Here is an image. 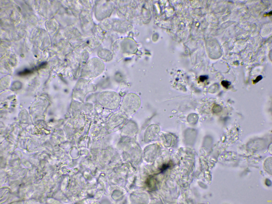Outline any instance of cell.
I'll list each match as a JSON object with an SVG mask.
<instances>
[{
    "label": "cell",
    "instance_id": "6da1fadb",
    "mask_svg": "<svg viewBox=\"0 0 272 204\" xmlns=\"http://www.w3.org/2000/svg\"><path fill=\"white\" fill-rule=\"evenodd\" d=\"M141 104V99L139 96L135 93H129L123 98L120 110L123 114L130 116L137 111Z\"/></svg>",
    "mask_w": 272,
    "mask_h": 204
},
{
    "label": "cell",
    "instance_id": "7a4b0ae2",
    "mask_svg": "<svg viewBox=\"0 0 272 204\" xmlns=\"http://www.w3.org/2000/svg\"><path fill=\"white\" fill-rule=\"evenodd\" d=\"M106 105L111 109H116L119 107L121 101L120 96L118 93L112 91H108L104 94Z\"/></svg>",
    "mask_w": 272,
    "mask_h": 204
},
{
    "label": "cell",
    "instance_id": "3957f363",
    "mask_svg": "<svg viewBox=\"0 0 272 204\" xmlns=\"http://www.w3.org/2000/svg\"><path fill=\"white\" fill-rule=\"evenodd\" d=\"M155 125H151L146 129L144 136L145 139L149 141H151L154 139L156 135V133L157 132V130L155 129L156 128H155Z\"/></svg>",
    "mask_w": 272,
    "mask_h": 204
},
{
    "label": "cell",
    "instance_id": "277c9868",
    "mask_svg": "<svg viewBox=\"0 0 272 204\" xmlns=\"http://www.w3.org/2000/svg\"><path fill=\"white\" fill-rule=\"evenodd\" d=\"M153 176H150L148 178L146 182L147 186L148 187L153 190L156 188V181Z\"/></svg>",
    "mask_w": 272,
    "mask_h": 204
},
{
    "label": "cell",
    "instance_id": "5b68a950",
    "mask_svg": "<svg viewBox=\"0 0 272 204\" xmlns=\"http://www.w3.org/2000/svg\"><path fill=\"white\" fill-rule=\"evenodd\" d=\"M22 85L20 81H17L13 83L11 86L12 90L13 91H17L22 88Z\"/></svg>",
    "mask_w": 272,
    "mask_h": 204
},
{
    "label": "cell",
    "instance_id": "8992f818",
    "mask_svg": "<svg viewBox=\"0 0 272 204\" xmlns=\"http://www.w3.org/2000/svg\"><path fill=\"white\" fill-rule=\"evenodd\" d=\"M33 71V70L25 69L22 71L19 72L18 74L20 76H25L32 73Z\"/></svg>",
    "mask_w": 272,
    "mask_h": 204
},
{
    "label": "cell",
    "instance_id": "52a82bcc",
    "mask_svg": "<svg viewBox=\"0 0 272 204\" xmlns=\"http://www.w3.org/2000/svg\"><path fill=\"white\" fill-rule=\"evenodd\" d=\"M222 86L226 89H228L229 87L231 84V83L228 81L224 80L222 81L221 82Z\"/></svg>",
    "mask_w": 272,
    "mask_h": 204
},
{
    "label": "cell",
    "instance_id": "ba28073f",
    "mask_svg": "<svg viewBox=\"0 0 272 204\" xmlns=\"http://www.w3.org/2000/svg\"><path fill=\"white\" fill-rule=\"evenodd\" d=\"M170 166V164L168 163L167 164H163L162 166L160 169L161 171V173H163L167 169L169 168Z\"/></svg>",
    "mask_w": 272,
    "mask_h": 204
},
{
    "label": "cell",
    "instance_id": "9c48e42d",
    "mask_svg": "<svg viewBox=\"0 0 272 204\" xmlns=\"http://www.w3.org/2000/svg\"><path fill=\"white\" fill-rule=\"evenodd\" d=\"M263 76H262L259 75L257 76L256 78V79L253 81V83L255 84L257 82H258L260 81L262 79Z\"/></svg>",
    "mask_w": 272,
    "mask_h": 204
},
{
    "label": "cell",
    "instance_id": "30bf717a",
    "mask_svg": "<svg viewBox=\"0 0 272 204\" xmlns=\"http://www.w3.org/2000/svg\"><path fill=\"white\" fill-rule=\"evenodd\" d=\"M208 78V76H202L199 78L200 81L201 82H204L205 80H207Z\"/></svg>",
    "mask_w": 272,
    "mask_h": 204
},
{
    "label": "cell",
    "instance_id": "8fae6325",
    "mask_svg": "<svg viewBox=\"0 0 272 204\" xmlns=\"http://www.w3.org/2000/svg\"><path fill=\"white\" fill-rule=\"evenodd\" d=\"M46 65L47 63H42V64H40L39 65V68H43Z\"/></svg>",
    "mask_w": 272,
    "mask_h": 204
}]
</instances>
